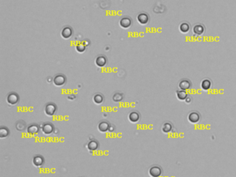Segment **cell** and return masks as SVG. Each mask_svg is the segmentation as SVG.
Returning a JSON list of instances; mask_svg holds the SVG:
<instances>
[{"label": "cell", "instance_id": "ac0fdd59", "mask_svg": "<svg viewBox=\"0 0 236 177\" xmlns=\"http://www.w3.org/2000/svg\"><path fill=\"white\" fill-rule=\"evenodd\" d=\"M191 29V27L190 25V24L187 22H181L179 25V31L181 33L183 34H187L190 32Z\"/></svg>", "mask_w": 236, "mask_h": 177}, {"label": "cell", "instance_id": "277c9868", "mask_svg": "<svg viewBox=\"0 0 236 177\" xmlns=\"http://www.w3.org/2000/svg\"><path fill=\"white\" fill-rule=\"evenodd\" d=\"M40 128H41L42 132L45 135H51V134H53L54 130H55L53 124L49 122H44V123L42 124Z\"/></svg>", "mask_w": 236, "mask_h": 177}, {"label": "cell", "instance_id": "6da1fadb", "mask_svg": "<svg viewBox=\"0 0 236 177\" xmlns=\"http://www.w3.org/2000/svg\"><path fill=\"white\" fill-rule=\"evenodd\" d=\"M57 105L55 103H53V102H49V103L46 104L44 109V114L48 117H52V116H53L56 114V112H57Z\"/></svg>", "mask_w": 236, "mask_h": 177}, {"label": "cell", "instance_id": "4316f807", "mask_svg": "<svg viewBox=\"0 0 236 177\" xmlns=\"http://www.w3.org/2000/svg\"><path fill=\"white\" fill-rule=\"evenodd\" d=\"M67 98L68 100H74L76 98V96L75 94H69V95L67 96Z\"/></svg>", "mask_w": 236, "mask_h": 177}, {"label": "cell", "instance_id": "3957f363", "mask_svg": "<svg viewBox=\"0 0 236 177\" xmlns=\"http://www.w3.org/2000/svg\"><path fill=\"white\" fill-rule=\"evenodd\" d=\"M66 82V76L63 75V74L59 73L57 74L54 76L53 79V83L55 86H58V87H60V86H64Z\"/></svg>", "mask_w": 236, "mask_h": 177}, {"label": "cell", "instance_id": "cb8c5ba5", "mask_svg": "<svg viewBox=\"0 0 236 177\" xmlns=\"http://www.w3.org/2000/svg\"><path fill=\"white\" fill-rule=\"evenodd\" d=\"M15 127L16 130L21 132V131H24L26 128H27V124H26V122L24 120H19L16 123Z\"/></svg>", "mask_w": 236, "mask_h": 177}, {"label": "cell", "instance_id": "d6986e66", "mask_svg": "<svg viewBox=\"0 0 236 177\" xmlns=\"http://www.w3.org/2000/svg\"><path fill=\"white\" fill-rule=\"evenodd\" d=\"M212 87V82L209 78H205L201 82V88L204 91H209Z\"/></svg>", "mask_w": 236, "mask_h": 177}, {"label": "cell", "instance_id": "7a4b0ae2", "mask_svg": "<svg viewBox=\"0 0 236 177\" xmlns=\"http://www.w3.org/2000/svg\"><path fill=\"white\" fill-rule=\"evenodd\" d=\"M19 101V96L15 92H11L6 96L7 103L11 106H15Z\"/></svg>", "mask_w": 236, "mask_h": 177}, {"label": "cell", "instance_id": "30bf717a", "mask_svg": "<svg viewBox=\"0 0 236 177\" xmlns=\"http://www.w3.org/2000/svg\"><path fill=\"white\" fill-rule=\"evenodd\" d=\"M206 27L202 24H197L193 28V32L195 35L201 36L205 33Z\"/></svg>", "mask_w": 236, "mask_h": 177}, {"label": "cell", "instance_id": "8fae6325", "mask_svg": "<svg viewBox=\"0 0 236 177\" xmlns=\"http://www.w3.org/2000/svg\"><path fill=\"white\" fill-rule=\"evenodd\" d=\"M40 127L38 125V124H31L30 125L27 127V132L29 135H36L39 133L40 130Z\"/></svg>", "mask_w": 236, "mask_h": 177}, {"label": "cell", "instance_id": "83f0119b", "mask_svg": "<svg viewBox=\"0 0 236 177\" xmlns=\"http://www.w3.org/2000/svg\"><path fill=\"white\" fill-rule=\"evenodd\" d=\"M185 102H186L187 104H190V103H191V102H192V101H193V98L191 97V96H188V97L186 99H185Z\"/></svg>", "mask_w": 236, "mask_h": 177}, {"label": "cell", "instance_id": "ffe728a7", "mask_svg": "<svg viewBox=\"0 0 236 177\" xmlns=\"http://www.w3.org/2000/svg\"><path fill=\"white\" fill-rule=\"evenodd\" d=\"M176 96H177V99L183 101V100H185V99L188 97L189 95H188V94L187 93L186 91L179 89V90H177V91H176Z\"/></svg>", "mask_w": 236, "mask_h": 177}, {"label": "cell", "instance_id": "5b68a950", "mask_svg": "<svg viewBox=\"0 0 236 177\" xmlns=\"http://www.w3.org/2000/svg\"><path fill=\"white\" fill-rule=\"evenodd\" d=\"M149 175L151 177H160L162 175V168L159 165H153L149 169Z\"/></svg>", "mask_w": 236, "mask_h": 177}, {"label": "cell", "instance_id": "9a60e30c", "mask_svg": "<svg viewBox=\"0 0 236 177\" xmlns=\"http://www.w3.org/2000/svg\"><path fill=\"white\" fill-rule=\"evenodd\" d=\"M141 119V115L136 111H132L128 115V120L132 123H136Z\"/></svg>", "mask_w": 236, "mask_h": 177}, {"label": "cell", "instance_id": "d4e9b609", "mask_svg": "<svg viewBox=\"0 0 236 177\" xmlns=\"http://www.w3.org/2000/svg\"><path fill=\"white\" fill-rule=\"evenodd\" d=\"M123 94L121 93H115L112 96V100L114 102H120L123 100Z\"/></svg>", "mask_w": 236, "mask_h": 177}, {"label": "cell", "instance_id": "7c38bea8", "mask_svg": "<svg viewBox=\"0 0 236 177\" xmlns=\"http://www.w3.org/2000/svg\"><path fill=\"white\" fill-rule=\"evenodd\" d=\"M44 158L42 155H35L33 156V159H32V163H33V165L36 167V168H40L44 164Z\"/></svg>", "mask_w": 236, "mask_h": 177}, {"label": "cell", "instance_id": "f1b7e54d", "mask_svg": "<svg viewBox=\"0 0 236 177\" xmlns=\"http://www.w3.org/2000/svg\"><path fill=\"white\" fill-rule=\"evenodd\" d=\"M114 131H115L114 126V125H112V124H110V128H109L108 132H110V133H112V132H114Z\"/></svg>", "mask_w": 236, "mask_h": 177}, {"label": "cell", "instance_id": "8992f818", "mask_svg": "<svg viewBox=\"0 0 236 177\" xmlns=\"http://www.w3.org/2000/svg\"><path fill=\"white\" fill-rule=\"evenodd\" d=\"M136 20L141 25H146L150 22V16L148 13L143 12V13H140L137 15Z\"/></svg>", "mask_w": 236, "mask_h": 177}, {"label": "cell", "instance_id": "44dd1931", "mask_svg": "<svg viewBox=\"0 0 236 177\" xmlns=\"http://www.w3.org/2000/svg\"><path fill=\"white\" fill-rule=\"evenodd\" d=\"M173 128V126L171 122H166L165 123H163L162 125V128H161V130L163 133L165 134H168V133H170L172 132Z\"/></svg>", "mask_w": 236, "mask_h": 177}, {"label": "cell", "instance_id": "2e32d148", "mask_svg": "<svg viewBox=\"0 0 236 177\" xmlns=\"http://www.w3.org/2000/svg\"><path fill=\"white\" fill-rule=\"evenodd\" d=\"M98 148H99V143L96 140H91L87 145V148L90 152H95Z\"/></svg>", "mask_w": 236, "mask_h": 177}, {"label": "cell", "instance_id": "e0dca14e", "mask_svg": "<svg viewBox=\"0 0 236 177\" xmlns=\"http://www.w3.org/2000/svg\"><path fill=\"white\" fill-rule=\"evenodd\" d=\"M110 126V124L109 123L108 121L102 120V121L100 122L98 124V127H97L98 130L101 133H106L107 132H108Z\"/></svg>", "mask_w": 236, "mask_h": 177}, {"label": "cell", "instance_id": "603a6c76", "mask_svg": "<svg viewBox=\"0 0 236 177\" xmlns=\"http://www.w3.org/2000/svg\"><path fill=\"white\" fill-rule=\"evenodd\" d=\"M93 101L97 105L101 104L104 101V97L101 94H96L93 97Z\"/></svg>", "mask_w": 236, "mask_h": 177}, {"label": "cell", "instance_id": "52a82bcc", "mask_svg": "<svg viewBox=\"0 0 236 177\" xmlns=\"http://www.w3.org/2000/svg\"><path fill=\"white\" fill-rule=\"evenodd\" d=\"M201 119V116L199 114V112H195V111H193V112H191L189 113L188 116V121L191 122V123L193 124H197L200 121Z\"/></svg>", "mask_w": 236, "mask_h": 177}, {"label": "cell", "instance_id": "4fadbf2b", "mask_svg": "<svg viewBox=\"0 0 236 177\" xmlns=\"http://www.w3.org/2000/svg\"><path fill=\"white\" fill-rule=\"evenodd\" d=\"M61 37L64 40H68L73 35V29L70 27H64L60 33Z\"/></svg>", "mask_w": 236, "mask_h": 177}, {"label": "cell", "instance_id": "9c48e42d", "mask_svg": "<svg viewBox=\"0 0 236 177\" xmlns=\"http://www.w3.org/2000/svg\"><path fill=\"white\" fill-rule=\"evenodd\" d=\"M132 24V21L129 17H123L119 20V26L123 29H128Z\"/></svg>", "mask_w": 236, "mask_h": 177}, {"label": "cell", "instance_id": "5bb4252c", "mask_svg": "<svg viewBox=\"0 0 236 177\" xmlns=\"http://www.w3.org/2000/svg\"><path fill=\"white\" fill-rule=\"evenodd\" d=\"M107 64H108V59H107L105 56L100 55L96 57L95 60V64L98 67H105L107 65Z\"/></svg>", "mask_w": 236, "mask_h": 177}, {"label": "cell", "instance_id": "f546056e", "mask_svg": "<svg viewBox=\"0 0 236 177\" xmlns=\"http://www.w3.org/2000/svg\"><path fill=\"white\" fill-rule=\"evenodd\" d=\"M82 43H83V44L84 46H85V47H88V46H89V40H84V41H83L82 42Z\"/></svg>", "mask_w": 236, "mask_h": 177}, {"label": "cell", "instance_id": "7402d4cb", "mask_svg": "<svg viewBox=\"0 0 236 177\" xmlns=\"http://www.w3.org/2000/svg\"><path fill=\"white\" fill-rule=\"evenodd\" d=\"M10 135V130L6 127L1 126L0 127V138L4 139V138H7Z\"/></svg>", "mask_w": 236, "mask_h": 177}, {"label": "cell", "instance_id": "ba28073f", "mask_svg": "<svg viewBox=\"0 0 236 177\" xmlns=\"http://www.w3.org/2000/svg\"><path fill=\"white\" fill-rule=\"evenodd\" d=\"M178 86L179 89L187 91V90L191 89V87H192V82H191L190 80L187 79V78H183L179 81Z\"/></svg>", "mask_w": 236, "mask_h": 177}, {"label": "cell", "instance_id": "484cf974", "mask_svg": "<svg viewBox=\"0 0 236 177\" xmlns=\"http://www.w3.org/2000/svg\"><path fill=\"white\" fill-rule=\"evenodd\" d=\"M76 51L79 53H82L86 51V47L84 45L83 43H78L76 46Z\"/></svg>", "mask_w": 236, "mask_h": 177}]
</instances>
